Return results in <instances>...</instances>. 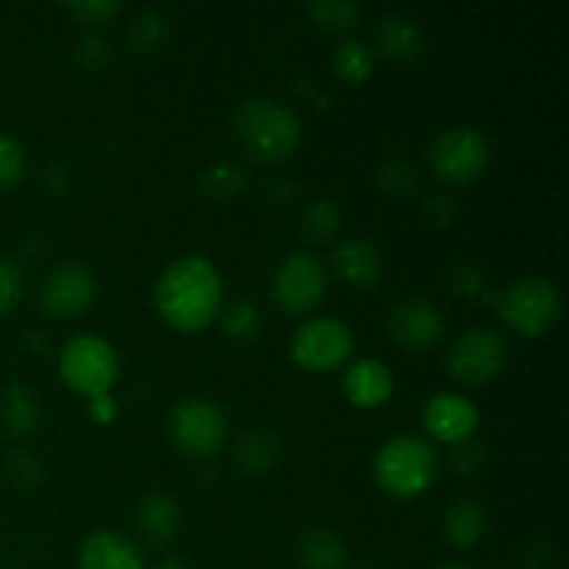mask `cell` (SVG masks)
<instances>
[{
    "label": "cell",
    "mask_w": 569,
    "mask_h": 569,
    "mask_svg": "<svg viewBox=\"0 0 569 569\" xmlns=\"http://www.w3.org/2000/svg\"><path fill=\"white\" fill-rule=\"evenodd\" d=\"M72 56H76L78 67H83V70H100L109 61V42L98 33H87L83 39H78Z\"/></svg>",
    "instance_id": "34"
},
{
    "label": "cell",
    "mask_w": 569,
    "mask_h": 569,
    "mask_svg": "<svg viewBox=\"0 0 569 569\" xmlns=\"http://www.w3.org/2000/svg\"><path fill=\"white\" fill-rule=\"evenodd\" d=\"M489 159H492L489 139L476 126L445 128L428 148L431 172L448 187H470L487 172Z\"/></svg>",
    "instance_id": "6"
},
{
    "label": "cell",
    "mask_w": 569,
    "mask_h": 569,
    "mask_svg": "<svg viewBox=\"0 0 569 569\" xmlns=\"http://www.w3.org/2000/svg\"><path fill=\"white\" fill-rule=\"evenodd\" d=\"M448 287L453 295H461V298H478L487 287V278H483L481 267L467 264V261H459V264L450 267L448 272Z\"/></svg>",
    "instance_id": "32"
},
{
    "label": "cell",
    "mask_w": 569,
    "mask_h": 569,
    "mask_svg": "<svg viewBox=\"0 0 569 569\" xmlns=\"http://www.w3.org/2000/svg\"><path fill=\"white\" fill-rule=\"evenodd\" d=\"M78 569H144V559L126 533L94 531L78 548Z\"/></svg>",
    "instance_id": "17"
},
{
    "label": "cell",
    "mask_w": 569,
    "mask_h": 569,
    "mask_svg": "<svg viewBox=\"0 0 569 569\" xmlns=\"http://www.w3.org/2000/svg\"><path fill=\"white\" fill-rule=\"evenodd\" d=\"M387 331L400 348L431 350L445 333L442 309L428 298H403L389 311Z\"/></svg>",
    "instance_id": "13"
},
{
    "label": "cell",
    "mask_w": 569,
    "mask_h": 569,
    "mask_svg": "<svg viewBox=\"0 0 569 569\" xmlns=\"http://www.w3.org/2000/svg\"><path fill=\"white\" fill-rule=\"evenodd\" d=\"M306 11H309L311 22L328 33L348 31L361 17V6L353 0H317V3L306 6Z\"/></svg>",
    "instance_id": "27"
},
{
    "label": "cell",
    "mask_w": 569,
    "mask_h": 569,
    "mask_svg": "<svg viewBox=\"0 0 569 569\" xmlns=\"http://www.w3.org/2000/svg\"><path fill=\"white\" fill-rule=\"evenodd\" d=\"M339 226H342V211H339V206L331 198L311 200L303 209V217H300V228L315 242L331 239L339 231Z\"/></svg>",
    "instance_id": "28"
},
{
    "label": "cell",
    "mask_w": 569,
    "mask_h": 569,
    "mask_svg": "<svg viewBox=\"0 0 569 569\" xmlns=\"http://www.w3.org/2000/svg\"><path fill=\"white\" fill-rule=\"evenodd\" d=\"M450 461H453L456 472H461V476H470V472H476L478 467L483 465V453L478 445L465 442V445H456Z\"/></svg>",
    "instance_id": "37"
},
{
    "label": "cell",
    "mask_w": 569,
    "mask_h": 569,
    "mask_svg": "<svg viewBox=\"0 0 569 569\" xmlns=\"http://www.w3.org/2000/svg\"><path fill=\"white\" fill-rule=\"evenodd\" d=\"M244 170L237 161H214L209 170L203 172L200 183H203L206 194L217 200H231L233 194H239L244 189Z\"/></svg>",
    "instance_id": "29"
},
{
    "label": "cell",
    "mask_w": 569,
    "mask_h": 569,
    "mask_svg": "<svg viewBox=\"0 0 569 569\" xmlns=\"http://www.w3.org/2000/svg\"><path fill=\"white\" fill-rule=\"evenodd\" d=\"M0 426L9 437H28V433L37 431L39 426V400L22 383H14L3 392L0 398Z\"/></svg>",
    "instance_id": "22"
},
{
    "label": "cell",
    "mask_w": 569,
    "mask_h": 569,
    "mask_svg": "<svg viewBox=\"0 0 569 569\" xmlns=\"http://www.w3.org/2000/svg\"><path fill=\"white\" fill-rule=\"evenodd\" d=\"M26 295V278L11 259L0 256V317L11 315Z\"/></svg>",
    "instance_id": "31"
},
{
    "label": "cell",
    "mask_w": 569,
    "mask_h": 569,
    "mask_svg": "<svg viewBox=\"0 0 569 569\" xmlns=\"http://www.w3.org/2000/svg\"><path fill=\"white\" fill-rule=\"evenodd\" d=\"M328 267L309 250H295L272 276V303L289 317H303L326 300Z\"/></svg>",
    "instance_id": "10"
},
{
    "label": "cell",
    "mask_w": 569,
    "mask_h": 569,
    "mask_svg": "<svg viewBox=\"0 0 569 569\" xmlns=\"http://www.w3.org/2000/svg\"><path fill=\"white\" fill-rule=\"evenodd\" d=\"M356 569H381L378 565H372V561H365V565H359Z\"/></svg>",
    "instance_id": "41"
},
{
    "label": "cell",
    "mask_w": 569,
    "mask_h": 569,
    "mask_svg": "<svg viewBox=\"0 0 569 569\" xmlns=\"http://www.w3.org/2000/svg\"><path fill=\"white\" fill-rule=\"evenodd\" d=\"M433 569H476V567L461 565V561H445V565H439V567H433Z\"/></svg>",
    "instance_id": "40"
},
{
    "label": "cell",
    "mask_w": 569,
    "mask_h": 569,
    "mask_svg": "<svg viewBox=\"0 0 569 569\" xmlns=\"http://www.w3.org/2000/svg\"><path fill=\"white\" fill-rule=\"evenodd\" d=\"M156 569H192V565L187 559H181V556H164Z\"/></svg>",
    "instance_id": "39"
},
{
    "label": "cell",
    "mask_w": 569,
    "mask_h": 569,
    "mask_svg": "<svg viewBox=\"0 0 569 569\" xmlns=\"http://www.w3.org/2000/svg\"><path fill=\"white\" fill-rule=\"evenodd\" d=\"M89 411H92V417L98 422H111L117 415V406L114 400H111V395H103V398L89 400Z\"/></svg>",
    "instance_id": "38"
},
{
    "label": "cell",
    "mask_w": 569,
    "mask_h": 569,
    "mask_svg": "<svg viewBox=\"0 0 569 569\" xmlns=\"http://www.w3.org/2000/svg\"><path fill=\"white\" fill-rule=\"evenodd\" d=\"M422 422H426V431L431 433L433 442L456 448V445L470 442L472 433L478 431L481 415L467 395L437 392L428 398L426 409H422Z\"/></svg>",
    "instance_id": "12"
},
{
    "label": "cell",
    "mask_w": 569,
    "mask_h": 569,
    "mask_svg": "<svg viewBox=\"0 0 569 569\" xmlns=\"http://www.w3.org/2000/svg\"><path fill=\"white\" fill-rule=\"evenodd\" d=\"M442 537L450 548L470 550L487 537V509L472 498H456L442 509Z\"/></svg>",
    "instance_id": "19"
},
{
    "label": "cell",
    "mask_w": 569,
    "mask_h": 569,
    "mask_svg": "<svg viewBox=\"0 0 569 569\" xmlns=\"http://www.w3.org/2000/svg\"><path fill=\"white\" fill-rule=\"evenodd\" d=\"M295 561L300 569H345L348 567V545L328 528H311V531L300 533L298 545H295Z\"/></svg>",
    "instance_id": "20"
},
{
    "label": "cell",
    "mask_w": 569,
    "mask_h": 569,
    "mask_svg": "<svg viewBox=\"0 0 569 569\" xmlns=\"http://www.w3.org/2000/svg\"><path fill=\"white\" fill-rule=\"evenodd\" d=\"M11 478H14L20 487H31V483L39 481V459L31 456L28 450H20L11 461Z\"/></svg>",
    "instance_id": "36"
},
{
    "label": "cell",
    "mask_w": 569,
    "mask_h": 569,
    "mask_svg": "<svg viewBox=\"0 0 569 569\" xmlns=\"http://www.w3.org/2000/svg\"><path fill=\"white\" fill-rule=\"evenodd\" d=\"M231 131L250 159L276 164L298 150L303 139V122L289 103L272 98H248L233 109Z\"/></svg>",
    "instance_id": "2"
},
{
    "label": "cell",
    "mask_w": 569,
    "mask_h": 569,
    "mask_svg": "<svg viewBox=\"0 0 569 569\" xmlns=\"http://www.w3.org/2000/svg\"><path fill=\"white\" fill-rule=\"evenodd\" d=\"M376 183L381 192L392 194V198H409L420 189V170L411 161L389 156L376 167Z\"/></svg>",
    "instance_id": "24"
},
{
    "label": "cell",
    "mask_w": 569,
    "mask_h": 569,
    "mask_svg": "<svg viewBox=\"0 0 569 569\" xmlns=\"http://www.w3.org/2000/svg\"><path fill=\"white\" fill-rule=\"evenodd\" d=\"M261 322H264V317L253 300H233L220 311L222 331L233 342H250V339L259 337Z\"/></svg>",
    "instance_id": "25"
},
{
    "label": "cell",
    "mask_w": 569,
    "mask_h": 569,
    "mask_svg": "<svg viewBox=\"0 0 569 569\" xmlns=\"http://www.w3.org/2000/svg\"><path fill=\"white\" fill-rule=\"evenodd\" d=\"M67 11L87 26H98V22H109L111 17L120 14L122 3L117 0H76V3H67Z\"/></svg>",
    "instance_id": "33"
},
{
    "label": "cell",
    "mask_w": 569,
    "mask_h": 569,
    "mask_svg": "<svg viewBox=\"0 0 569 569\" xmlns=\"http://www.w3.org/2000/svg\"><path fill=\"white\" fill-rule=\"evenodd\" d=\"M26 176V150L9 133H0V189H11Z\"/></svg>",
    "instance_id": "30"
},
{
    "label": "cell",
    "mask_w": 569,
    "mask_h": 569,
    "mask_svg": "<svg viewBox=\"0 0 569 569\" xmlns=\"http://www.w3.org/2000/svg\"><path fill=\"white\" fill-rule=\"evenodd\" d=\"M59 378L83 398H103L120 378V356L98 333H76L59 353Z\"/></svg>",
    "instance_id": "5"
},
{
    "label": "cell",
    "mask_w": 569,
    "mask_h": 569,
    "mask_svg": "<svg viewBox=\"0 0 569 569\" xmlns=\"http://www.w3.org/2000/svg\"><path fill=\"white\" fill-rule=\"evenodd\" d=\"M342 392L356 409H381L395 392V376L383 361L359 359L342 378Z\"/></svg>",
    "instance_id": "16"
},
{
    "label": "cell",
    "mask_w": 569,
    "mask_h": 569,
    "mask_svg": "<svg viewBox=\"0 0 569 569\" xmlns=\"http://www.w3.org/2000/svg\"><path fill=\"white\" fill-rule=\"evenodd\" d=\"M372 42L378 53L392 61H411L426 50V31L417 17L403 11H389L381 14L372 26Z\"/></svg>",
    "instance_id": "15"
},
{
    "label": "cell",
    "mask_w": 569,
    "mask_h": 569,
    "mask_svg": "<svg viewBox=\"0 0 569 569\" xmlns=\"http://www.w3.org/2000/svg\"><path fill=\"white\" fill-rule=\"evenodd\" d=\"M281 456V437L270 428H253L233 448V465L244 476H264Z\"/></svg>",
    "instance_id": "21"
},
{
    "label": "cell",
    "mask_w": 569,
    "mask_h": 569,
    "mask_svg": "<svg viewBox=\"0 0 569 569\" xmlns=\"http://www.w3.org/2000/svg\"><path fill=\"white\" fill-rule=\"evenodd\" d=\"M356 350V333L345 320L317 315L300 322L289 339V356L309 372H333L348 365Z\"/></svg>",
    "instance_id": "7"
},
{
    "label": "cell",
    "mask_w": 569,
    "mask_h": 569,
    "mask_svg": "<svg viewBox=\"0 0 569 569\" xmlns=\"http://www.w3.org/2000/svg\"><path fill=\"white\" fill-rule=\"evenodd\" d=\"M167 433L183 456L211 459L226 445L228 420L214 400L203 395H187L170 409Z\"/></svg>",
    "instance_id": "8"
},
{
    "label": "cell",
    "mask_w": 569,
    "mask_h": 569,
    "mask_svg": "<svg viewBox=\"0 0 569 569\" xmlns=\"http://www.w3.org/2000/svg\"><path fill=\"white\" fill-rule=\"evenodd\" d=\"M331 64L339 81L365 83L372 76V70H376V56H372L370 44L361 42V39H345L333 50Z\"/></svg>",
    "instance_id": "23"
},
{
    "label": "cell",
    "mask_w": 569,
    "mask_h": 569,
    "mask_svg": "<svg viewBox=\"0 0 569 569\" xmlns=\"http://www.w3.org/2000/svg\"><path fill=\"white\" fill-rule=\"evenodd\" d=\"M167 33H170V20L167 14H161L159 9H142L131 20V28H128V42H131L133 50L139 53H153L164 44Z\"/></svg>",
    "instance_id": "26"
},
{
    "label": "cell",
    "mask_w": 569,
    "mask_h": 569,
    "mask_svg": "<svg viewBox=\"0 0 569 569\" xmlns=\"http://www.w3.org/2000/svg\"><path fill=\"white\" fill-rule=\"evenodd\" d=\"M153 306L176 331L198 333L209 328L222 311V276L214 261L200 253L170 261L156 278Z\"/></svg>",
    "instance_id": "1"
},
{
    "label": "cell",
    "mask_w": 569,
    "mask_h": 569,
    "mask_svg": "<svg viewBox=\"0 0 569 569\" xmlns=\"http://www.w3.org/2000/svg\"><path fill=\"white\" fill-rule=\"evenodd\" d=\"M331 267L339 281L348 283V287L370 289L383 278V253L372 239H345L333 248Z\"/></svg>",
    "instance_id": "14"
},
{
    "label": "cell",
    "mask_w": 569,
    "mask_h": 569,
    "mask_svg": "<svg viewBox=\"0 0 569 569\" xmlns=\"http://www.w3.org/2000/svg\"><path fill=\"white\" fill-rule=\"evenodd\" d=\"M456 214H459V209H456V203L450 194H433V198L428 200L426 220L431 222V226H437V228L450 226V222L456 220Z\"/></svg>",
    "instance_id": "35"
},
{
    "label": "cell",
    "mask_w": 569,
    "mask_h": 569,
    "mask_svg": "<svg viewBox=\"0 0 569 569\" xmlns=\"http://www.w3.org/2000/svg\"><path fill=\"white\" fill-rule=\"evenodd\" d=\"M181 526V509L176 500L164 492H150L139 498L133 509V528L150 548H167L178 537Z\"/></svg>",
    "instance_id": "18"
},
{
    "label": "cell",
    "mask_w": 569,
    "mask_h": 569,
    "mask_svg": "<svg viewBox=\"0 0 569 569\" xmlns=\"http://www.w3.org/2000/svg\"><path fill=\"white\" fill-rule=\"evenodd\" d=\"M98 298V281L81 261H64L53 267L39 283V309L53 320H76L87 315Z\"/></svg>",
    "instance_id": "11"
},
{
    "label": "cell",
    "mask_w": 569,
    "mask_h": 569,
    "mask_svg": "<svg viewBox=\"0 0 569 569\" xmlns=\"http://www.w3.org/2000/svg\"><path fill=\"white\" fill-rule=\"evenodd\" d=\"M498 315L506 328L526 339H539L553 331L561 317L559 283L542 276H526L511 281L498 295Z\"/></svg>",
    "instance_id": "4"
},
{
    "label": "cell",
    "mask_w": 569,
    "mask_h": 569,
    "mask_svg": "<svg viewBox=\"0 0 569 569\" xmlns=\"http://www.w3.org/2000/svg\"><path fill=\"white\" fill-rule=\"evenodd\" d=\"M509 361V342L503 333L487 326H472L450 342L445 367L450 376L470 387L492 383Z\"/></svg>",
    "instance_id": "9"
},
{
    "label": "cell",
    "mask_w": 569,
    "mask_h": 569,
    "mask_svg": "<svg viewBox=\"0 0 569 569\" xmlns=\"http://www.w3.org/2000/svg\"><path fill=\"white\" fill-rule=\"evenodd\" d=\"M439 472L437 450L415 433L389 437L372 459V478L378 489L395 500H415L433 487Z\"/></svg>",
    "instance_id": "3"
}]
</instances>
